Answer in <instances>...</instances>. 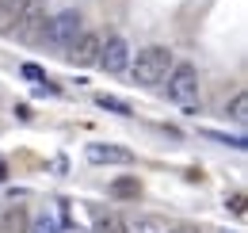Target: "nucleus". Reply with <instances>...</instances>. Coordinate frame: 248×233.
<instances>
[{
	"mask_svg": "<svg viewBox=\"0 0 248 233\" xmlns=\"http://www.w3.org/2000/svg\"><path fill=\"white\" fill-rule=\"evenodd\" d=\"M126 69L134 73V84H160L168 77V69H172V54L164 46H149V50H141L138 58L130 61Z\"/></svg>",
	"mask_w": 248,
	"mask_h": 233,
	"instance_id": "obj_1",
	"label": "nucleus"
},
{
	"mask_svg": "<svg viewBox=\"0 0 248 233\" xmlns=\"http://www.w3.org/2000/svg\"><path fill=\"white\" fill-rule=\"evenodd\" d=\"M164 81H168V100H172L176 107H187V111H191V107L199 103V73H195V65H187V61L184 65H172Z\"/></svg>",
	"mask_w": 248,
	"mask_h": 233,
	"instance_id": "obj_2",
	"label": "nucleus"
},
{
	"mask_svg": "<svg viewBox=\"0 0 248 233\" xmlns=\"http://www.w3.org/2000/svg\"><path fill=\"white\" fill-rule=\"evenodd\" d=\"M80 34V16L77 12H58L54 19H46V31H42V46L65 54L73 46V38Z\"/></svg>",
	"mask_w": 248,
	"mask_h": 233,
	"instance_id": "obj_3",
	"label": "nucleus"
},
{
	"mask_svg": "<svg viewBox=\"0 0 248 233\" xmlns=\"http://www.w3.org/2000/svg\"><path fill=\"white\" fill-rule=\"evenodd\" d=\"M42 31H46V8H42V0H23L19 23H16L12 34L19 42H42Z\"/></svg>",
	"mask_w": 248,
	"mask_h": 233,
	"instance_id": "obj_4",
	"label": "nucleus"
},
{
	"mask_svg": "<svg viewBox=\"0 0 248 233\" xmlns=\"http://www.w3.org/2000/svg\"><path fill=\"white\" fill-rule=\"evenodd\" d=\"M99 46H103V34L80 31V34L73 38V46L65 50V58L73 61V65H80V69H88V65H95V58H99Z\"/></svg>",
	"mask_w": 248,
	"mask_h": 233,
	"instance_id": "obj_5",
	"label": "nucleus"
},
{
	"mask_svg": "<svg viewBox=\"0 0 248 233\" xmlns=\"http://www.w3.org/2000/svg\"><path fill=\"white\" fill-rule=\"evenodd\" d=\"M95 65L103 69V73H123L126 65H130V46H126V38H107L103 46H99V58H95Z\"/></svg>",
	"mask_w": 248,
	"mask_h": 233,
	"instance_id": "obj_6",
	"label": "nucleus"
},
{
	"mask_svg": "<svg viewBox=\"0 0 248 233\" xmlns=\"http://www.w3.org/2000/svg\"><path fill=\"white\" fill-rule=\"evenodd\" d=\"M84 157L92 161V165H130L134 161V153L123 146H107V142H95V146L84 149Z\"/></svg>",
	"mask_w": 248,
	"mask_h": 233,
	"instance_id": "obj_7",
	"label": "nucleus"
},
{
	"mask_svg": "<svg viewBox=\"0 0 248 233\" xmlns=\"http://www.w3.org/2000/svg\"><path fill=\"white\" fill-rule=\"evenodd\" d=\"M123 233H168V222L156 214H134L123 218Z\"/></svg>",
	"mask_w": 248,
	"mask_h": 233,
	"instance_id": "obj_8",
	"label": "nucleus"
},
{
	"mask_svg": "<svg viewBox=\"0 0 248 233\" xmlns=\"http://www.w3.org/2000/svg\"><path fill=\"white\" fill-rule=\"evenodd\" d=\"M0 233H27V210L23 206H8L0 214Z\"/></svg>",
	"mask_w": 248,
	"mask_h": 233,
	"instance_id": "obj_9",
	"label": "nucleus"
},
{
	"mask_svg": "<svg viewBox=\"0 0 248 233\" xmlns=\"http://www.w3.org/2000/svg\"><path fill=\"white\" fill-rule=\"evenodd\" d=\"M19 12H23V0H0V34H12L16 31Z\"/></svg>",
	"mask_w": 248,
	"mask_h": 233,
	"instance_id": "obj_10",
	"label": "nucleus"
},
{
	"mask_svg": "<svg viewBox=\"0 0 248 233\" xmlns=\"http://www.w3.org/2000/svg\"><path fill=\"white\" fill-rule=\"evenodd\" d=\"M27 233H58V218L54 214H34L27 222Z\"/></svg>",
	"mask_w": 248,
	"mask_h": 233,
	"instance_id": "obj_11",
	"label": "nucleus"
},
{
	"mask_svg": "<svg viewBox=\"0 0 248 233\" xmlns=\"http://www.w3.org/2000/svg\"><path fill=\"white\" fill-rule=\"evenodd\" d=\"M95 103L103 107V111H115V115H130V103L119 100V96H95Z\"/></svg>",
	"mask_w": 248,
	"mask_h": 233,
	"instance_id": "obj_12",
	"label": "nucleus"
},
{
	"mask_svg": "<svg viewBox=\"0 0 248 233\" xmlns=\"http://www.w3.org/2000/svg\"><path fill=\"white\" fill-rule=\"evenodd\" d=\"M95 230L99 233H123V218L119 214H95Z\"/></svg>",
	"mask_w": 248,
	"mask_h": 233,
	"instance_id": "obj_13",
	"label": "nucleus"
},
{
	"mask_svg": "<svg viewBox=\"0 0 248 233\" xmlns=\"http://www.w3.org/2000/svg\"><path fill=\"white\" fill-rule=\"evenodd\" d=\"M229 118H233V122H245V118H248V96H245V92L233 96V103H229Z\"/></svg>",
	"mask_w": 248,
	"mask_h": 233,
	"instance_id": "obj_14",
	"label": "nucleus"
},
{
	"mask_svg": "<svg viewBox=\"0 0 248 233\" xmlns=\"http://www.w3.org/2000/svg\"><path fill=\"white\" fill-rule=\"evenodd\" d=\"M111 191H115V195H123V199H130V195H138V191H141V183H138V180H115V183H111Z\"/></svg>",
	"mask_w": 248,
	"mask_h": 233,
	"instance_id": "obj_15",
	"label": "nucleus"
},
{
	"mask_svg": "<svg viewBox=\"0 0 248 233\" xmlns=\"http://www.w3.org/2000/svg\"><path fill=\"white\" fill-rule=\"evenodd\" d=\"M23 77H27V81H42V77H46V73H42V69H38V65H23Z\"/></svg>",
	"mask_w": 248,
	"mask_h": 233,
	"instance_id": "obj_16",
	"label": "nucleus"
},
{
	"mask_svg": "<svg viewBox=\"0 0 248 233\" xmlns=\"http://www.w3.org/2000/svg\"><path fill=\"white\" fill-rule=\"evenodd\" d=\"M229 210H233V214H245V195H233V199H229Z\"/></svg>",
	"mask_w": 248,
	"mask_h": 233,
	"instance_id": "obj_17",
	"label": "nucleus"
},
{
	"mask_svg": "<svg viewBox=\"0 0 248 233\" xmlns=\"http://www.w3.org/2000/svg\"><path fill=\"white\" fill-rule=\"evenodd\" d=\"M16 118H19V122H31V107H27V103H19V107H16Z\"/></svg>",
	"mask_w": 248,
	"mask_h": 233,
	"instance_id": "obj_18",
	"label": "nucleus"
},
{
	"mask_svg": "<svg viewBox=\"0 0 248 233\" xmlns=\"http://www.w3.org/2000/svg\"><path fill=\"white\" fill-rule=\"evenodd\" d=\"M168 233H199L195 226H176V230H168Z\"/></svg>",
	"mask_w": 248,
	"mask_h": 233,
	"instance_id": "obj_19",
	"label": "nucleus"
},
{
	"mask_svg": "<svg viewBox=\"0 0 248 233\" xmlns=\"http://www.w3.org/2000/svg\"><path fill=\"white\" fill-rule=\"evenodd\" d=\"M0 180H8V168H4V165H0Z\"/></svg>",
	"mask_w": 248,
	"mask_h": 233,
	"instance_id": "obj_20",
	"label": "nucleus"
}]
</instances>
